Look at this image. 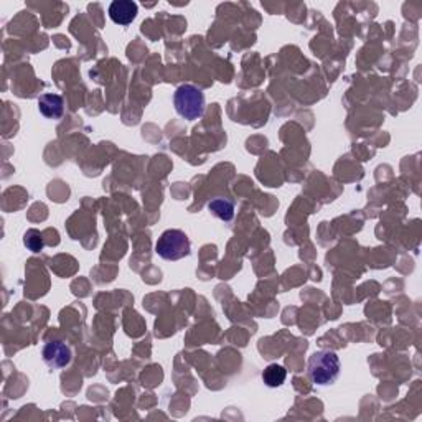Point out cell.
I'll list each match as a JSON object with an SVG mask.
<instances>
[{"instance_id": "obj_1", "label": "cell", "mask_w": 422, "mask_h": 422, "mask_svg": "<svg viewBox=\"0 0 422 422\" xmlns=\"http://www.w3.org/2000/svg\"><path fill=\"white\" fill-rule=\"evenodd\" d=\"M340 358L335 351L330 350L315 351L309 358V364H307V373H309L312 385L315 386L333 385L340 376Z\"/></svg>"}, {"instance_id": "obj_2", "label": "cell", "mask_w": 422, "mask_h": 422, "mask_svg": "<svg viewBox=\"0 0 422 422\" xmlns=\"http://www.w3.org/2000/svg\"><path fill=\"white\" fill-rule=\"evenodd\" d=\"M205 104L203 91L193 85H182L174 94L175 109L187 121H196L203 116Z\"/></svg>"}, {"instance_id": "obj_3", "label": "cell", "mask_w": 422, "mask_h": 422, "mask_svg": "<svg viewBox=\"0 0 422 422\" xmlns=\"http://www.w3.org/2000/svg\"><path fill=\"white\" fill-rule=\"evenodd\" d=\"M190 239L180 230L164 231L155 244V253L165 261H178V259L190 256Z\"/></svg>"}, {"instance_id": "obj_4", "label": "cell", "mask_w": 422, "mask_h": 422, "mask_svg": "<svg viewBox=\"0 0 422 422\" xmlns=\"http://www.w3.org/2000/svg\"><path fill=\"white\" fill-rule=\"evenodd\" d=\"M43 362L48 368L51 369H61L65 366H68L71 363V348L66 345L65 341L61 340H50L43 345L42 350Z\"/></svg>"}, {"instance_id": "obj_5", "label": "cell", "mask_w": 422, "mask_h": 422, "mask_svg": "<svg viewBox=\"0 0 422 422\" xmlns=\"http://www.w3.org/2000/svg\"><path fill=\"white\" fill-rule=\"evenodd\" d=\"M137 3L132 0H114L109 6V17L114 24L117 25H129L137 17Z\"/></svg>"}, {"instance_id": "obj_6", "label": "cell", "mask_w": 422, "mask_h": 422, "mask_svg": "<svg viewBox=\"0 0 422 422\" xmlns=\"http://www.w3.org/2000/svg\"><path fill=\"white\" fill-rule=\"evenodd\" d=\"M38 109L47 119H60L65 112V101L60 94H42L38 98Z\"/></svg>"}, {"instance_id": "obj_7", "label": "cell", "mask_w": 422, "mask_h": 422, "mask_svg": "<svg viewBox=\"0 0 422 422\" xmlns=\"http://www.w3.org/2000/svg\"><path fill=\"white\" fill-rule=\"evenodd\" d=\"M208 210L223 221H231L233 217H235V203L228 198H213L208 203Z\"/></svg>"}, {"instance_id": "obj_8", "label": "cell", "mask_w": 422, "mask_h": 422, "mask_svg": "<svg viewBox=\"0 0 422 422\" xmlns=\"http://www.w3.org/2000/svg\"><path fill=\"white\" fill-rule=\"evenodd\" d=\"M285 378H287V369L282 364H269L262 371V381L266 382V386L269 388H279L284 385Z\"/></svg>"}, {"instance_id": "obj_9", "label": "cell", "mask_w": 422, "mask_h": 422, "mask_svg": "<svg viewBox=\"0 0 422 422\" xmlns=\"http://www.w3.org/2000/svg\"><path fill=\"white\" fill-rule=\"evenodd\" d=\"M24 244L32 253H40L45 248V239H43V235L38 230H28L24 236Z\"/></svg>"}]
</instances>
